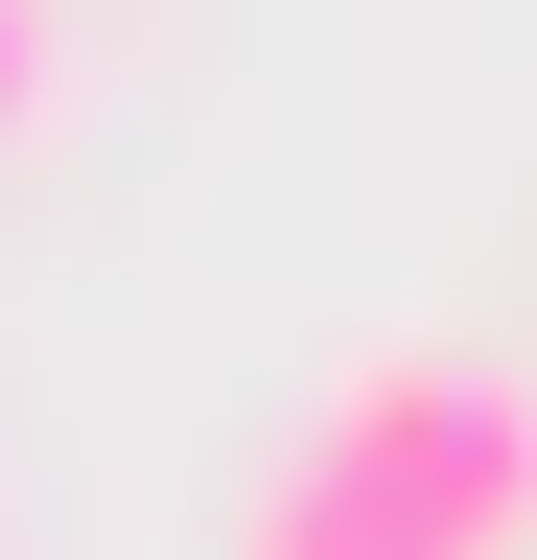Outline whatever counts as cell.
Masks as SVG:
<instances>
[{"instance_id": "cell-1", "label": "cell", "mask_w": 537, "mask_h": 560, "mask_svg": "<svg viewBox=\"0 0 537 560\" xmlns=\"http://www.w3.org/2000/svg\"><path fill=\"white\" fill-rule=\"evenodd\" d=\"M234 560H537V374L467 327H397L304 397Z\"/></svg>"}, {"instance_id": "cell-2", "label": "cell", "mask_w": 537, "mask_h": 560, "mask_svg": "<svg viewBox=\"0 0 537 560\" xmlns=\"http://www.w3.org/2000/svg\"><path fill=\"white\" fill-rule=\"evenodd\" d=\"M47 94V0H0V117H24Z\"/></svg>"}]
</instances>
